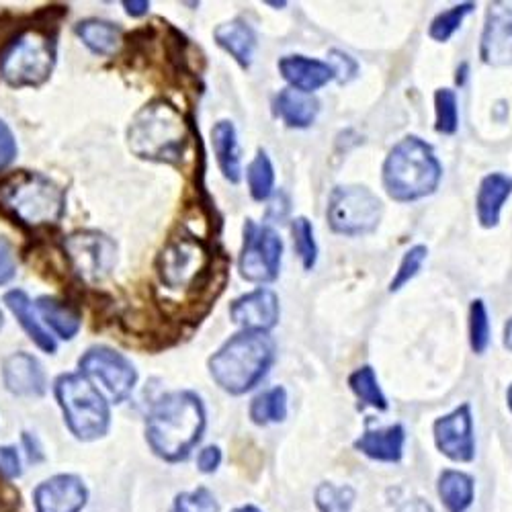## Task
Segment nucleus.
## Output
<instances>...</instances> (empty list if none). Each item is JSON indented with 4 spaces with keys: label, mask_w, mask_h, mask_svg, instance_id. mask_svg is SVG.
Wrapping results in <instances>:
<instances>
[{
    "label": "nucleus",
    "mask_w": 512,
    "mask_h": 512,
    "mask_svg": "<svg viewBox=\"0 0 512 512\" xmlns=\"http://www.w3.org/2000/svg\"><path fill=\"white\" fill-rule=\"evenodd\" d=\"M74 33L97 56H113L123 41L121 27L103 19H84L76 23Z\"/></svg>",
    "instance_id": "obj_24"
},
{
    "label": "nucleus",
    "mask_w": 512,
    "mask_h": 512,
    "mask_svg": "<svg viewBox=\"0 0 512 512\" xmlns=\"http://www.w3.org/2000/svg\"><path fill=\"white\" fill-rule=\"evenodd\" d=\"M332 56H336V58H334L336 64L330 66V68L334 70V78L338 76L340 82L351 80V78L355 76V72H357V62H355L351 56L343 54V52H332Z\"/></svg>",
    "instance_id": "obj_42"
},
{
    "label": "nucleus",
    "mask_w": 512,
    "mask_h": 512,
    "mask_svg": "<svg viewBox=\"0 0 512 512\" xmlns=\"http://www.w3.org/2000/svg\"><path fill=\"white\" fill-rule=\"evenodd\" d=\"M404 443H406L404 426L394 424V426H388V429L367 431L365 435H361V439L355 441V449L375 461L398 463L404 455Z\"/></svg>",
    "instance_id": "obj_20"
},
{
    "label": "nucleus",
    "mask_w": 512,
    "mask_h": 512,
    "mask_svg": "<svg viewBox=\"0 0 512 512\" xmlns=\"http://www.w3.org/2000/svg\"><path fill=\"white\" fill-rule=\"evenodd\" d=\"M234 512H261V510L256 508V506H240V508H236Z\"/></svg>",
    "instance_id": "obj_46"
},
{
    "label": "nucleus",
    "mask_w": 512,
    "mask_h": 512,
    "mask_svg": "<svg viewBox=\"0 0 512 512\" xmlns=\"http://www.w3.org/2000/svg\"><path fill=\"white\" fill-rule=\"evenodd\" d=\"M211 140H213V152H216L220 170L230 183L236 185L242 177V168H240V146H238L234 123L226 119L218 121L211 130Z\"/></svg>",
    "instance_id": "obj_23"
},
{
    "label": "nucleus",
    "mask_w": 512,
    "mask_h": 512,
    "mask_svg": "<svg viewBox=\"0 0 512 512\" xmlns=\"http://www.w3.org/2000/svg\"><path fill=\"white\" fill-rule=\"evenodd\" d=\"M469 343L478 355H482L490 345V318L482 300L472 302V308H469Z\"/></svg>",
    "instance_id": "obj_34"
},
{
    "label": "nucleus",
    "mask_w": 512,
    "mask_h": 512,
    "mask_svg": "<svg viewBox=\"0 0 512 512\" xmlns=\"http://www.w3.org/2000/svg\"><path fill=\"white\" fill-rule=\"evenodd\" d=\"M349 386L365 406H371L375 410H388V400L379 388V381H377V375H375L373 367L365 365V367L357 369L349 377Z\"/></svg>",
    "instance_id": "obj_30"
},
{
    "label": "nucleus",
    "mask_w": 512,
    "mask_h": 512,
    "mask_svg": "<svg viewBox=\"0 0 512 512\" xmlns=\"http://www.w3.org/2000/svg\"><path fill=\"white\" fill-rule=\"evenodd\" d=\"M283 259V240L269 226H256L246 222L244 244L240 252L238 269L250 283H273L279 277Z\"/></svg>",
    "instance_id": "obj_12"
},
{
    "label": "nucleus",
    "mask_w": 512,
    "mask_h": 512,
    "mask_svg": "<svg viewBox=\"0 0 512 512\" xmlns=\"http://www.w3.org/2000/svg\"><path fill=\"white\" fill-rule=\"evenodd\" d=\"M78 367L80 373L89 377L97 388L101 386L105 398L115 404L125 402L138 386V371L134 363L123 353L105 345L87 349V353L78 359Z\"/></svg>",
    "instance_id": "obj_10"
},
{
    "label": "nucleus",
    "mask_w": 512,
    "mask_h": 512,
    "mask_svg": "<svg viewBox=\"0 0 512 512\" xmlns=\"http://www.w3.org/2000/svg\"><path fill=\"white\" fill-rule=\"evenodd\" d=\"M5 304L13 312V316L19 320L21 328L27 332V336L33 340V343L44 351L54 355L56 353V340L54 336L41 324L35 304L29 300V295L23 289H11L5 293Z\"/></svg>",
    "instance_id": "obj_19"
},
{
    "label": "nucleus",
    "mask_w": 512,
    "mask_h": 512,
    "mask_svg": "<svg viewBox=\"0 0 512 512\" xmlns=\"http://www.w3.org/2000/svg\"><path fill=\"white\" fill-rule=\"evenodd\" d=\"M56 66V41L41 29H23L0 52V76L13 89H37Z\"/></svg>",
    "instance_id": "obj_7"
},
{
    "label": "nucleus",
    "mask_w": 512,
    "mask_h": 512,
    "mask_svg": "<svg viewBox=\"0 0 512 512\" xmlns=\"http://www.w3.org/2000/svg\"><path fill=\"white\" fill-rule=\"evenodd\" d=\"M480 56L488 66L512 64V7L494 3L486 15Z\"/></svg>",
    "instance_id": "obj_15"
},
{
    "label": "nucleus",
    "mask_w": 512,
    "mask_h": 512,
    "mask_svg": "<svg viewBox=\"0 0 512 512\" xmlns=\"http://www.w3.org/2000/svg\"><path fill=\"white\" fill-rule=\"evenodd\" d=\"M230 316L244 330L269 332L279 322V297L275 291L259 287L234 300Z\"/></svg>",
    "instance_id": "obj_16"
},
{
    "label": "nucleus",
    "mask_w": 512,
    "mask_h": 512,
    "mask_svg": "<svg viewBox=\"0 0 512 512\" xmlns=\"http://www.w3.org/2000/svg\"><path fill=\"white\" fill-rule=\"evenodd\" d=\"M191 132L183 113L164 99L144 105L127 127V146L132 154L162 164H181L189 148Z\"/></svg>",
    "instance_id": "obj_2"
},
{
    "label": "nucleus",
    "mask_w": 512,
    "mask_h": 512,
    "mask_svg": "<svg viewBox=\"0 0 512 512\" xmlns=\"http://www.w3.org/2000/svg\"><path fill=\"white\" fill-rule=\"evenodd\" d=\"M426 254H429V250H426V246H422V244L412 246V248L404 254V259H402V263H400V267H398V273H396V277H394L392 283H390V291H392V293H394V291H400L406 283H410V281L416 277V273L420 271L422 263L426 261Z\"/></svg>",
    "instance_id": "obj_37"
},
{
    "label": "nucleus",
    "mask_w": 512,
    "mask_h": 512,
    "mask_svg": "<svg viewBox=\"0 0 512 512\" xmlns=\"http://www.w3.org/2000/svg\"><path fill=\"white\" fill-rule=\"evenodd\" d=\"M250 418L259 426L283 422L287 418V392L283 388H273L256 396L250 404Z\"/></svg>",
    "instance_id": "obj_29"
},
{
    "label": "nucleus",
    "mask_w": 512,
    "mask_h": 512,
    "mask_svg": "<svg viewBox=\"0 0 512 512\" xmlns=\"http://www.w3.org/2000/svg\"><path fill=\"white\" fill-rule=\"evenodd\" d=\"M271 7H285V3H269Z\"/></svg>",
    "instance_id": "obj_49"
},
{
    "label": "nucleus",
    "mask_w": 512,
    "mask_h": 512,
    "mask_svg": "<svg viewBox=\"0 0 512 512\" xmlns=\"http://www.w3.org/2000/svg\"><path fill=\"white\" fill-rule=\"evenodd\" d=\"M279 70L281 76L291 84V89L308 95L326 87L334 78V70L330 68V64L306 56H285L279 62Z\"/></svg>",
    "instance_id": "obj_18"
},
{
    "label": "nucleus",
    "mask_w": 512,
    "mask_h": 512,
    "mask_svg": "<svg viewBox=\"0 0 512 512\" xmlns=\"http://www.w3.org/2000/svg\"><path fill=\"white\" fill-rule=\"evenodd\" d=\"M383 205L379 197L363 185L336 187L330 193L326 218L332 232L343 236H363L379 226Z\"/></svg>",
    "instance_id": "obj_9"
},
{
    "label": "nucleus",
    "mask_w": 512,
    "mask_h": 512,
    "mask_svg": "<svg viewBox=\"0 0 512 512\" xmlns=\"http://www.w3.org/2000/svg\"><path fill=\"white\" fill-rule=\"evenodd\" d=\"M23 445L27 449V455L31 461H41L44 459V451H41V445L37 441V437L29 435V433H23Z\"/></svg>",
    "instance_id": "obj_44"
},
{
    "label": "nucleus",
    "mask_w": 512,
    "mask_h": 512,
    "mask_svg": "<svg viewBox=\"0 0 512 512\" xmlns=\"http://www.w3.org/2000/svg\"><path fill=\"white\" fill-rule=\"evenodd\" d=\"M435 443L439 451L457 463H469L476 457L474 418L467 404L435 422Z\"/></svg>",
    "instance_id": "obj_13"
},
{
    "label": "nucleus",
    "mask_w": 512,
    "mask_h": 512,
    "mask_svg": "<svg viewBox=\"0 0 512 512\" xmlns=\"http://www.w3.org/2000/svg\"><path fill=\"white\" fill-rule=\"evenodd\" d=\"M275 111L285 121V125L304 130V127H310L316 121L320 103L308 93H300L295 89H283L275 97Z\"/></svg>",
    "instance_id": "obj_25"
},
{
    "label": "nucleus",
    "mask_w": 512,
    "mask_h": 512,
    "mask_svg": "<svg viewBox=\"0 0 512 512\" xmlns=\"http://www.w3.org/2000/svg\"><path fill=\"white\" fill-rule=\"evenodd\" d=\"M273 363L275 340L269 332L242 330L213 353L209 373L224 392L242 396L259 386Z\"/></svg>",
    "instance_id": "obj_3"
},
{
    "label": "nucleus",
    "mask_w": 512,
    "mask_h": 512,
    "mask_svg": "<svg viewBox=\"0 0 512 512\" xmlns=\"http://www.w3.org/2000/svg\"><path fill=\"white\" fill-rule=\"evenodd\" d=\"M35 312L39 320H44L48 328H52L62 340H72L82 326V320L76 310H72L68 304L60 302L58 297L41 295L35 302Z\"/></svg>",
    "instance_id": "obj_26"
},
{
    "label": "nucleus",
    "mask_w": 512,
    "mask_h": 512,
    "mask_svg": "<svg viewBox=\"0 0 512 512\" xmlns=\"http://www.w3.org/2000/svg\"><path fill=\"white\" fill-rule=\"evenodd\" d=\"M33 500L37 512H80L89 500V492L78 476L60 474L41 482Z\"/></svg>",
    "instance_id": "obj_14"
},
{
    "label": "nucleus",
    "mask_w": 512,
    "mask_h": 512,
    "mask_svg": "<svg viewBox=\"0 0 512 512\" xmlns=\"http://www.w3.org/2000/svg\"><path fill=\"white\" fill-rule=\"evenodd\" d=\"M209 263L211 256L207 246L191 234H181L164 244L158 254L156 269L164 287L170 291H187L201 283Z\"/></svg>",
    "instance_id": "obj_8"
},
{
    "label": "nucleus",
    "mask_w": 512,
    "mask_h": 512,
    "mask_svg": "<svg viewBox=\"0 0 512 512\" xmlns=\"http://www.w3.org/2000/svg\"><path fill=\"white\" fill-rule=\"evenodd\" d=\"M5 388L19 398H41L48 392V377L37 357L17 351L3 361Z\"/></svg>",
    "instance_id": "obj_17"
},
{
    "label": "nucleus",
    "mask_w": 512,
    "mask_h": 512,
    "mask_svg": "<svg viewBox=\"0 0 512 512\" xmlns=\"http://www.w3.org/2000/svg\"><path fill=\"white\" fill-rule=\"evenodd\" d=\"M207 412L195 392L164 394L146 416V441L156 457L168 463L185 461L201 441Z\"/></svg>",
    "instance_id": "obj_1"
},
{
    "label": "nucleus",
    "mask_w": 512,
    "mask_h": 512,
    "mask_svg": "<svg viewBox=\"0 0 512 512\" xmlns=\"http://www.w3.org/2000/svg\"><path fill=\"white\" fill-rule=\"evenodd\" d=\"M439 498L443 500L445 508L449 512H465L469 506L474 504L476 486L472 476H467L457 469H445L439 476Z\"/></svg>",
    "instance_id": "obj_27"
},
{
    "label": "nucleus",
    "mask_w": 512,
    "mask_h": 512,
    "mask_svg": "<svg viewBox=\"0 0 512 512\" xmlns=\"http://www.w3.org/2000/svg\"><path fill=\"white\" fill-rule=\"evenodd\" d=\"M512 195V179L494 173L488 175L478 191L476 207H478V220L484 228H494L500 222V211L506 203V199Z\"/></svg>",
    "instance_id": "obj_22"
},
{
    "label": "nucleus",
    "mask_w": 512,
    "mask_h": 512,
    "mask_svg": "<svg viewBox=\"0 0 512 512\" xmlns=\"http://www.w3.org/2000/svg\"><path fill=\"white\" fill-rule=\"evenodd\" d=\"M170 512H220V502L207 488H197L179 494Z\"/></svg>",
    "instance_id": "obj_36"
},
{
    "label": "nucleus",
    "mask_w": 512,
    "mask_h": 512,
    "mask_svg": "<svg viewBox=\"0 0 512 512\" xmlns=\"http://www.w3.org/2000/svg\"><path fill=\"white\" fill-rule=\"evenodd\" d=\"M248 189L254 201H267L275 189V168L265 150H259L246 170Z\"/></svg>",
    "instance_id": "obj_28"
},
{
    "label": "nucleus",
    "mask_w": 512,
    "mask_h": 512,
    "mask_svg": "<svg viewBox=\"0 0 512 512\" xmlns=\"http://www.w3.org/2000/svg\"><path fill=\"white\" fill-rule=\"evenodd\" d=\"M508 406H510V410H512V386H510V390H508Z\"/></svg>",
    "instance_id": "obj_48"
},
{
    "label": "nucleus",
    "mask_w": 512,
    "mask_h": 512,
    "mask_svg": "<svg viewBox=\"0 0 512 512\" xmlns=\"http://www.w3.org/2000/svg\"><path fill=\"white\" fill-rule=\"evenodd\" d=\"M123 7L130 17H144L150 11L148 0H123Z\"/></svg>",
    "instance_id": "obj_43"
},
{
    "label": "nucleus",
    "mask_w": 512,
    "mask_h": 512,
    "mask_svg": "<svg viewBox=\"0 0 512 512\" xmlns=\"http://www.w3.org/2000/svg\"><path fill=\"white\" fill-rule=\"evenodd\" d=\"M17 275V256L13 244L0 236V287L11 283Z\"/></svg>",
    "instance_id": "obj_38"
},
{
    "label": "nucleus",
    "mask_w": 512,
    "mask_h": 512,
    "mask_svg": "<svg viewBox=\"0 0 512 512\" xmlns=\"http://www.w3.org/2000/svg\"><path fill=\"white\" fill-rule=\"evenodd\" d=\"M17 158V140L11 127L0 119V173L7 170Z\"/></svg>",
    "instance_id": "obj_39"
},
{
    "label": "nucleus",
    "mask_w": 512,
    "mask_h": 512,
    "mask_svg": "<svg viewBox=\"0 0 512 512\" xmlns=\"http://www.w3.org/2000/svg\"><path fill=\"white\" fill-rule=\"evenodd\" d=\"M474 9H476L474 3H463V5H457V7H453V9H449V11L441 13V15H437L435 21L431 23V31H429L431 37H433L435 41H447V39H451L453 33L461 27L463 19H465L469 13H474Z\"/></svg>",
    "instance_id": "obj_35"
},
{
    "label": "nucleus",
    "mask_w": 512,
    "mask_h": 512,
    "mask_svg": "<svg viewBox=\"0 0 512 512\" xmlns=\"http://www.w3.org/2000/svg\"><path fill=\"white\" fill-rule=\"evenodd\" d=\"M21 457L15 447H0V476L7 480H15L21 476Z\"/></svg>",
    "instance_id": "obj_40"
},
{
    "label": "nucleus",
    "mask_w": 512,
    "mask_h": 512,
    "mask_svg": "<svg viewBox=\"0 0 512 512\" xmlns=\"http://www.w3.org/2000/svg\"><path fill=\"white\" fill-rule=\"evenodd\" d=\"M213 37H216V44L240 64V68H250L256 50V35L246 21L232 19L228 23H222L213 31Z\"/></svg>",
    "instance_id": "obj_21"
},
{
    "label": "nucleus",
    "mask_w": 512,
    "mask_h": 512,
    "mask_svg": "<svg viewBox=\"0 0 512 512\" xmlns=\"http://www.w3.org/2000/svg\"><path fill=\"white\" fill-rule=\"evenodd\" d=\"M504 347L512 353V318L504 324Z\"/></svg>",
    "instance_id": "obj_45"
},
{
    "label": "nucleus",
    "mask_w": 512,
    "mask_h": 512,
    "mask_svg": "<svg viewBox=\"0 0 512 512\" xmlns=\"http://www.w3.org/2000/svg\"><path fill=\"white\" fill-rule=\"evenodd\" d=\"M54 394L68 431L78 441H97L109 433L111 408L105 394L82 373H62Z\"/></svg>",
    "instance_id": "obj_6"
},
{
    "label": "nucleus",
    "mask_w": 512,
    "mask_h": 512,
    "mask_svg": "<svg viewBox=\"0 0 512 512\" xmlns=\"http://www.w3.org/2000/svg\"><path fill=\"white\" fill-rule=\"evenodd\" d=\"M437 109V132L443 136H453L459 127V105L457 95L451 89H439L435 95Z\"/></svg>",
    "instance_id": "obj_33"
},
{
    "label": "nucleus",
    "mask_w": 512,
    "mask_h": 512,
    "mask_svg": "<svg viewBox=\"0 0 512 512\" xmlns=\"http://www.w3.org/2000/svg\"><path fill=\"white\" fill-rule=\"evenodd\" d=\"M64 252L74 275L84 283L105 281L117 265V244L99 230H76L64 240Z\"/></svg>",
    "instance_id": "obj_11"
},
{
    "label": "nucleus",
    "mask_w": 512,
    "mask_h": 512,
    "mask_svg": "<svg viewBox=\"0 0 512 512\" xmlns=\"http://www.w3.org/2000/svg\"><path fill=\"white\" fill-rule=\"evenodd\" d=\"M295 252L300 254L302 265L306 271H312L318 261V244L314 238V226L308 218H297L291 226Z\"/></svg>",
    "instance_id": "obj_31"
},
{
    "label": "nucleus",
    "mask_w": 512,
    "mask_h": 512,
    "mask_svg": "<svg viewBox=\"0 0 512 512\" xmlns=\"http://www.w3.org/2000/svg\"><path fill=\"white\" fill-rule=\"evenodd\" d=\"M443 166L431 144L416 136L398 142L383 162V187L396 201L408 203L437 191Z\"/></svg>",
    "instance_id": "obj_5"
},
{
    "label": "nucleus",
    "mask_w": 512,
    "mask_h": 512,
    "mask_svg": "<svg viewBox=\"0 0 512 512\" xmlns=\"http://www.w3.org/2000/svg\"><path fill=\"white\" fill-rule=\"evenodd\" d=\"M355 504V490L349 486L320 484L316 488V506L320 512H351Z\"/></svg>",
    "instance_id": "obj_32"
},
{
    "label": "nucleus",
    "mask_w": 512,
    "mask_h": 512,
    "mask_svg": "<svg viewBox=\"0 0 512 512\" xmlns=\"http://www.w3.org/2000/svg\"><path fill=\"white\" fill-rule=\"evenodd\" d=\"M5 326V316H3V310H0V330H3Z\"/></svg>",
    "instance_id": "obj_47"
},
{
    "label": "nucleus",
    "mask_w": 512,
    "mask_h": 512,
    "mask_svg": "<svg viewBox=\"0 0 512 512\" xmlns=\"http://www.w3.org/2000/svg\"><path fill=\"white\" fill-rule=\"evenodd\" d=\"M0 207L25 228L58 226L66 213V191L46 175L23 170L0 183Z\"/></svg>",
    "instance_id": "obj_4"
},
{
    "label": "nucleus",
    "mask_w": 512,
    "mask_h": 512,
    "mask_svg": "<svg viewBox=\"0 0 512 512\" xmlns=\"http://www.w3.org/2000/svg\"><path fill=\"white\" fill-rule=\"evenodd\" d=\"M220 463H222V451L216 445L205 447L197 457V467L201 474H213L220 467Z\"/></svg>",
    "instance_id": "obj_41"
}]
</instances>
